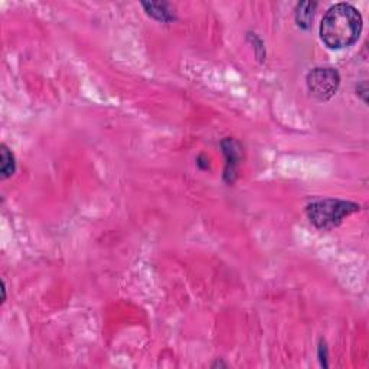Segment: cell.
<instances>
[{
    "label": "cell",
    "instance_id": "1",
    "mask_svg": "<svg viewBox=\"0 0 369 369\" xmlns=\"http://www.w3.org/2000/svg\"><path fill=\"white\" fill-rule=\"evenodd\" d=\"M362 30L361 13L348 3H339L332 6L320 25V38L332 48L341 50L354 45Z\"/></svg>",
    "mask_w": 369,
    "mask_h": 369
},
{
    "label": "cell",
    "instance_id": "2",
    "mask_svg": "<svg viewBox=\"0 0 369 369\" xmlns=\"http://www.w3.org/2000/svg\"><path fill=\"white\" fill-rule=\"evenodd\" d=\"M359 210L357 203L345 201H320L308 208L309 218L319 228H333L342 222L345 217Z\"/></svg>",
    "mask_w": 369,
    "mask_h": 369
},
{
    "label": "cell",
    "instance_id": "3",
    "mask_svg": "<svg viewBox=\"0 0 369 369\" xmlns=\"http://www.w3.org/2000/svg\"><path fill=\"white\" fill-rule=\"evenodd\" d=\"M339 84L341 77L333 68H316L308 75V87L319 100H329Z\"/></svg>",
    "mask_w": 369,
    "mask_h": 369
},
{
    "label": "cell",
    "instance_id": "4",
    "mask_svg": "<svg viewBox=\"0 0 369 369\" xmlns=\"http://www.w3.org/2000/svg\"><path fill=\"white\" fill-rule=\"evenodd\" d=\"M315 8L316 3L312 2H303L297 6V12H296V21L299 23V26L301 28H309L312 21H313V13H315Z\"/></svg>",
    "mask_w": 369,
    "mask_h": 369
},
{
    "label": "cell",
    "instance_id": "5",
    "mask_svg": "<svg viewBox=\"0 0 369 369\" xmlns=\"http://www.w3.org/2000/svg\"><path fill=\"white\" fill-rule=\"evenodd\" d=\"M143 6L146 8L148 13L152 14L157 21L169 22L173 19V14L170 10H168L166 3H143Z\"/></svg>",
    "mask_w": 369,
    "mask_h": 369
},
{
    "label": "cell",
    "instance_id": "6",
    "mask_svg": "<svg viewBox=\"0 0 369 369\" xmlns=\"http://www.w3.org/2000/svg\"><path fill=\"white\" fill-rule=\"evenodd\" d=\"M14 157L8 150L6 146H2V179H8L14 173Z\"/></svg>",
    "mask_w": 369,
    "mask_h": 369
}]
</instances>
